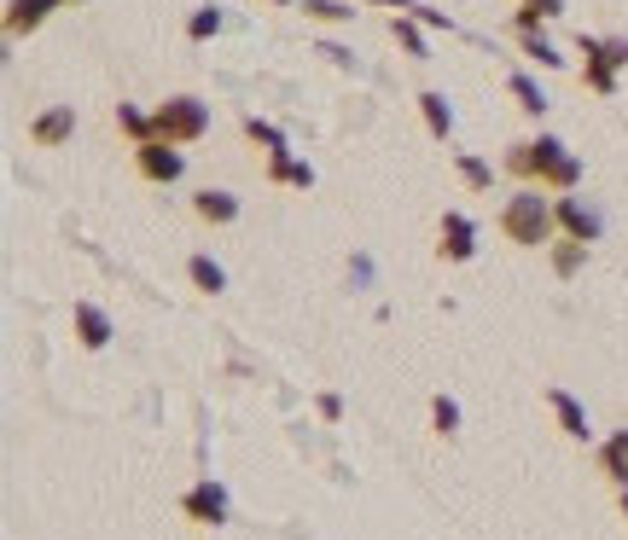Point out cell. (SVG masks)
Returning a JSON list of instances; mask_svg holds the SVG:
<instances>
[{"mask_svg":"<svg viewBox=\"0 0 628 540\" xmlns=\"http://www.w3.org/2000/svg\"><path fill=\"white\" fill-rule=\"evenodd\" d=\"M547 256H553V274H558V279H576V274L588 267V244L570 239V233H558V239L547 244Z\"/></svg>","mask_w":628,"mask_h":540,"instance_id":"9a60e30c","label":"cell"},{"mask_svg":"<svg viewBox=\"0 0 628 540\" xmlns=\"http://www.w3.org/2000/svg\"><path fill=\"white\" fill-rule=\"evenodd\" d=\"M501 168L518 175V180H530V187H547V192H576L582 187V158H576L558 134H535V140L506 146Z\"/></svg>","mask_w":628,"mask_h":540,"instance_id":"6da1fadb","label":"cell"},{"mask_svg":"<svg viewBox=\"0 0 628 540\" xmlns=\"http://www.w3.org/2000/svg\"><path fill=\"white\" fill-rule=\"evenodd\" d=\"M419 116H426L431 140H448V134H454V105H448V93L426 88V93H419Z\"/></svg>","mask_w":628,"mask_h":540,"instance_id":"ac0fdd59","label":"cell"},{"mask_svg":"<svg viewBox=\"0 0 628 540\" xmlns=\"http://www.w3.org/2000/svg\"><path fill=\"white\" fill-rule=\"evenodd\" d=\"M605 53L617 59V71H623V64H628V41L623 36H605Z\"/></svg>","mask_w":628,"mask_h":540,"instance_id":"1f68e13d","label":"cell"},{"mask_svg":"<svg viewBox=\"0 0 628 540\" xmlns=\"http://www.w3.org/2000/svg\"><path fill=\"white\" fill-rule=\"evenodd\" d=\"M431 430L436 436H460V401H454V395H436L431 401Z\"/></svg>","mask_w":628,"mask_h":540,"instance_id":"484cf974","label":"cell"},{"mask_svg":"<svg viewBox=\"0 0 628 540\" xmlns=\"http://www.w3.org/2000/svg\"><path fill=\"white\" fill-rule=\"evenodd\" d=\"M320 59H332V64H337V71H349V64H355V53H344V47H332V41H327V47H320Z\"/></svg>","mask_w":628,"mask_h":540,"instance_id":"4dcf8cb0","label":"cell"},{"mask_svg":"<svg viewBox=\"0 0 628 540\" xmlns=\"http://www.w3.org/2000/svg\"><path fill=\"white\" fill-rule=\"evenodd\" d=\"M285 187H297V192H315V163H292V180H285Z\"/></svg>","mask_w":628,"mask_h":540,"instance_id":"83f0119b","label":"cell"},{"mask_svg":"<svg viewBox=\"0 0 628 540\" xmlns=\"http://www.w3.org/2000/svg\"><path fill=\"white\" fill-rule=\"evenodd\" d=\"M71 326H76V343L88 349V354H99V349L116 337V331H111V314L99 309V302H76V309H71Z\"/></svg>","mask_w":628,"mask_h":540,"instance_id":"7c38bea8","label":"cell"},{"mask_svg":"<svg viewBox=\"0 0 628 540\" xmlns=\"http://www.w3.org/2000/svg\"><path fill=\"white\" fill-rule=\"evenodd\" d=\"M134 168H140V180H151V187H175L186 175V158L175 140H140L134 146Z\"/></svg>","mask_w":628,"mask_h":540,"instance_id":"277c9868","label":"cell"},{"mask_svg":"<svg viewBox=\"0 0 628 540\" xmlns=\"http://www.w3.org/2000/svg\"><path fill=\"white\" fill-rule=\"evenodd\" d=\"M617 505H623V517H628V488H617Z\"/></svg>","mask_w":628,"mask_h":540,"instance_id":"836d02e7","label":"cell"},{"mask_svg":"<svg viewBox=\"0 0 628 540\" xmlns=\"http://www.w3.org/2000/svg\"><path fill=\"white\" fill-rule=\"evenodd\" d=\"M151 116H158V140H175V146H193L210 134V105L198 93H169Z\"/></svg>","mask_w":628,"mask_h":540,"instance_id":"3957f363","label":"cell"},{"mask_svg":"<svg viewBox=\"0 0 628 540\" xmlns=\"http://www.w3.org/2000/svg\"><path fill=\"white\" fill-rule=\"evenodd\" d=\"M414 18L426 24V29H454V24H448V12H436V7H414Z\"/></svg>","mask_w":628,"mask_h":540,"instance_id":"f1b7e54d","label":"cell"},{"mask_svg":"<svg viewBox=\"0 0 628 540\" xmlns=\"http://www.w3.org/2000/svg\"><path fill=\"white\" fill-rule=\"evenodd\" d=\"M436 256L454 262V267L478 256V222H471L466 210H443V222H436Z\"/></svg>","mask_w":628,"mask_h":540,"instance_id":"8992f818","label":"cell"},{"mask_svg":"<svg viewBox=\"0 0 628 540\" xmlns=\"http://www.w3.org/2000/svg\"><path fill=\"white\" fill-rule=\"evenodd\" d=\"M367 7H390V12H414V0H367Z\"/></svg>","mask_w":628,"mask_h":540,"instance_id":"d6a6232c","label":"cell"},{"mask_svg":"<svg viewBox=\"0 0 628 540\" xmlns=\"http://www.w3.org/2000/svg\"><path fill=\"white\" fill-rule=\"evenodd\" d=\"M245 140H250V146H262L268 158L292 151V140H285V128H280V123H268V116H245Z\"/></svg>","mask_w":628,"mask_h":540,"instance_id":"ffe728a7","label":"cell"},{"mask_svg":"<svg viewBox=\"0 0 628 540\" xmlns=\"http://www.w3.org/2000/svg\"><path fill=\"white\" fill-rule=\"evenodd\" d=\"M390 41H396V47H402V53H407V59H419V64H426V59H431V41H426V24H419V18H414V12H396V18H390Z\"/></svg>","mask_w":628,"mask_h":540,"instance_id":"5bb4252c","label":"cell"},{"mask_svg":"<svg viewBox=\"0 0 628 540\" xmlns=\"http://www.w3.org/2000/svg\"><path fill=\"white\" fill-rule=\"evenodd\" d=\"M193 215L204 227H233L239 222V198H233L227 187H198L193 192Z\"/></svg>","mask_w":628,"mask_h":540,"instance_id":"4fadbf2b","label":"cell"},{"mask_svg":"<svg viewBox=\"0 0 628 540\" xmlns=\"http://www.w3.org/2000/svg\"><path fill=\"white\" fill-rule=\"evenodd\" d=\"M71 7H82V0H71Z\"/></svg>","mask_w":628,"mask_h":540,"instance_id":"8d00e7d4","label":"cell"},{"mask_svg":"<svg viewBox=\"0 0 628 540\" xmlns=\"http://www.w3.org/2000/svg\"><path fill=\"white\" fill-rule=\"evenodd\" d=\"M76 140V105H47L29 116V146H41V151H59V146H71Z\"/></svg>","mask_w":628,"mask_h":540,"instance_id":"52a82bcc","label":"cell"},{"mask_svg":"<svg viewBox=\"0 0 628 540\" xmlns=\"http://www.w3.org/2000/svg\"><path fill=\"white\" fill-rule=\"evenodd\" d=\"M309 24H355V0H303Z\"/></svg>","mask_w":628,"mask_h":540,"instance_id":"d4e9b609","label":"cell"},{"mask_svg":"<svg viewBox=\"0 0 628 540\" xmlns=\"http://www.w3.org/2000/svg\"><path fill=\"white\" fill-rule=\"evenodd\" d=\"M553 210H558V233H570V239H582V244L600 239V210H588V198L558 192V198H553Z\"/></svg>","mask_w":628,"mask_h":540,"instance_id":"ba28073f","label":"cell"},{"mask_svg":"<svg viewBox=\"0 0 628 540\" xmlns=\"http://www.w3.org/2000/svg\"><path fill=\"white\" fill-rule=\"evenodd\" d=\"M501 233H506V244H518V250H547L558 239V210H553L547 187H518L513 198H506L501 204Z\"/></svg>","mask_w":628,"mask_h":540,"instance_id":"7a4b0ae2","label":"cell"},{"mask_svg":"<svg viewBox=\"0 0 628 540\" xmlns=\"http://www.w3.org/2000/svg\"><path fill=\"white\" fill-rule=\"evenodd\" d=\"M268 7H297V0H268Z\"/></svg>","mask_w":628,"mask_h":540,"instance_id":"e575fe53","label":"cell"},{"mask_svg":"<svg viewBox=\"0 0 628 540\" xmlns=\"http://www.w3.org/2000/svg\"><path fill=\"white\" fill-rule=\"evenodd\" d=\"M59 7H71V0H7V41L36 36V29L53 18Z\"/></svg>","mask_w":628,"mask_h":540,"instance_id":"9c48e42d","label":"cell"},{"mask_svg":"<svg viewBox=\"0 0 628 540\" xmlns=\"http://www.w3.org/2000/svg\"><path fill=\"white\" fill-rule=\"evenodd\" d=\"M518 36H524V59H535L541 71H565V64H570V59L547 41V36H541V29H518Z\"/></svg>","mask_w":628,"mask_h":540,"instance_id":"7402d4cb","label":"cell"},{"mask_svg":"<svg viewBox=\"0 0 628 540\" xmlns=\"http://www.w3.org/2000/svg\"><path fill=\"white\" fill-rule=\"evenodd\" d=\"M600 477L611 482V488H628V448L611 436V442H600Z\"/></svg>","mask_w":628,"mask_h":540,"instance_id":"603a6c76","label":"cell"},{"mask_svg":"<svg viewBox=\"0 0 628 540\" xmlns=\"http://www.w3.org/2000/svg\"><path fill=\"white\" fill-rule=\"evenodd\" d=\"M186 279H193V291H204V297H222L227 291V267L216 262V256H204V250L186 262Z\"/></svg>","mask_w":628,"mask_h":540,"instance_id":"e0dca14e","label":"cell"},{"mask_svg":"<svg viewBox=\"0 0 628 540\" xmlns=\"http://www.w3.org/2000/svg\"><path fill=\"white\" fill-rule=\"evenodd\" d=\"M222 7H216V0H204V7L193 12V18H186V36H193V41H216V36H222Z\"/></svg>","mask_w":628,"mask_h":540,"instance_id":"cb8c5ba5","label":"cell"},{"mask_svg":"<svg viewBox=\"0 0 628 540\" xmlns=\"http://www.w3.org/2000/svg\"><path fill=\"white\" fill-rule=\"evenodd\" d=\"M315 413L327 418V425H337V418H344V395H332V390H327V395H315Z\"/></svg>","mask_w":628,"mask_h":540,"instance_id":"4316f807","label":"cell"},{"mask_svg":"<svg viewBox=\"0 0 628 540\" xmlns=\"http://www.w3.org/2000/svg\"><path fill=\"white\" fill-rule=\"evenodd\" d=\"M617 442H623V448H628V430H617Z\"/></svg>","mask_w":628,"mask_h":540,"instance_id":"d590c367","label":"cell"},{"mask_svg":"<svg viewBox=\"0 0 628 540\" xmlns=\"http://www.w3.org/2000/svg\"><path fill=\"white\" fill-rule=\"evenodd\" d=\"M576 47H582V59H588L582 81H588L593 93H605V99H611V93H617V59L605 53V36H582Z\"/></svg>","mask_w":628,"mask_h":540,"instance_id":"30bf717a","label":"cell"},{"mask_svg":"<svg viewBox=\"0 0 628 540\" xmlns=\"http://www.w3.org/2000/svg\"><path fill=\"white\" fill-rule=\"evenodd\" d=\"M541 18H547V12H541L535 0H524V7H518V29H541Z\"/></svg>","mask_w":628,"mask_h":540,"instance_id":"f546056e","label":"cell"},{"mask_svg":"<svg viewBox=\"0 0 628 540\" xmlns=\"http://www.w3.org/2000/svg\"><path fill=\"white\" fill-rule=\"evenodd\" d=\"M181 512H186V523H198V529H222L233 505H227V488H222V482L204 477V482H193V488L181 494Z\"/></svg>","mask_w":628,"mask_h":540,"instance_id":"5b68a950","label":"cell"},{"mask_svg":"<svg viewBox=\"0 0 628 540\" xmlns=\"http://www.w3.org/2000/svg\"><path fill=\"white\" fill-rule=\"evenodd\" d=\"M506 93H513V99H518V111H530V116H547V105H553V99L541 93V81H535V76H524V71L506 76Z\"/></svg>","mask_w":628,"mask_h":540,"instance_id":"d6986e66","label":"cell"},{"mask_svg":"<svg viewBox=\"0 0 628 540\" xmlns=\"http://www.w3.org/2000/svg\"><path fill=\"white\" fill-rule=\"evenodd\" d=\"M547 407H553V418H558V430L570 436V442H593V425H588V407L576 401L565 384H553L547 390Z\"/></svg>","mask_w":628,"mask_h":540,"instance_id":"8fae6325","label":"cell"},{"mask_svg":"<svg viewBox=\"0 0 628 540\" xmlns=\"http://www.w3.org/2000/svg\"><path fill=\"white\" fill-rule=\"evenodd\" d=\"M454 175H460L466 192H489V187H495V163L478 158V151H454Z\"/></svg>","mask_w":628,"mask_h":540,"instance_id":"2e32d148","label":"cell"},{"mask_svg":"<svg viewBox=\"0 0 628 540\" xmlns=\"http://www.w3.org/2000/svg\"><path fill=\"white\" fill-rule=\"evenodd\" d=\"M116 128H123L134 146H140V140H158V116H151V111H140V105H128V99L116 105Z\"/></svg>","mask_w":628,"mask_h":540,"instance_id":"44dd1931","label":"cell"}]
</instances>
